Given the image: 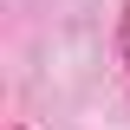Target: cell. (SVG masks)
<instances>
[{
    "instance_id": "cell-1",
    "label": "cell",
    "mask_w": 130,
    "mask_h": 130,
    "mask_svg": "<svg viewBox=\"0 0 130 130\" xmlns=\"http://www.w3.org/2000/svg\"><path fill=\"white\" fill-rule=\"evenodd\" d=\"M117 65L130 72V0H124V20H117Z\"/></svg>"
},
{
    "instance_id": "cell-2",
    "label": "cell",
    "mask_w": 130,
    "mask_h": 130,
    "mask_svg": "<svg viewBox=\"0 0 130 130\" xmlns=\"http://www.w3.org/2000/svg\"><path fill=\"white\" fill-rule=\"evenodd\" d=\"M13 130H26V124H13Z\"/></svg>"
}]
</instances>
